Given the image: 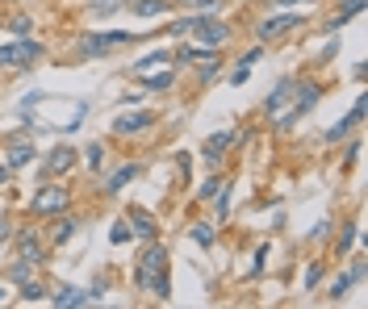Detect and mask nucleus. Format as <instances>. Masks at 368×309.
I'll use <instances>...</instances> for the list:
<instances>
[{
  "mask_svg": "<svg viewBox=\"0 0 368 309\" xmlns=\"http://www.w3.org/2000/svg\"><path fill=\"white\" fill-rule=\"evenodd\" d=\"M168 251L159 247V243H146V251L138 255V267H134V284L142 293H155L159 301H168L172 297V280H168Z\"/></svg>",
  "mask_w": 368,
  "mask_h": 309,
  "instance_id": "nucleus-1",
  "label": "nucleus"
},
{
  "mask_svg": "<svg viewBox=\"0 0 368 309\" xmlns=\"http://www.w3.org/2000/svg\"><path fill=\"white\" fill-rule=\"evenodd\" d=\"M42 59V42H30L21 38L17 46H0V67H13V71H25Z\"/></svg>",
  "mask_w": 368,
  "mask_h": 309,
  "instance_id": "nucleus-2",
  "label": "nucleus"
},
{
  "mask_svg": "<svg viewBox=\"0 0 368 309\" xmlns=\"http://www.w3.org/2000/svg\"><path fill=\"white\" fill-rule=\"evenodd\" d=\"M67 205H71V192H67L63 184H46V188L34 192V201H30V209H34L38 218H46V214H63Z\"/></svg>",
  "mask_w": 368,
  "mask_h": 309,
  "instance_id": "nucleus-3",
  "label": "nucleus"
},
{
  "mask_svg": "<svg viewBox=\"0 0 368 309\" xmlns=\"http://www.w3.org/2000/svg\"><path fill=\"white\" fill-rule=\"evenodd\" d=\"M188 34H192L201 46L230 42V25H226V21H218V17H192V21H188Z\"/></svg>",
  "mask_w": 368,
  "mask_h": 309,
  "instance_id": "nucleus-4",
  "label": "nucleus"
},
{
  "mask_svg": "<svg viewBox=\"0 0 368 309\" xmlns=\"http://www.w3.org/2000/svg\"><path fill=\"white\" fill-rule=\"evenodd\" d=\"M13 238H17V260H30V264H46V243L38 238V230L34 226H21V230H13Z\"/></svg>",
  "mask_w": 368,
  "mask_h": 309,
  "instance_id": "nucleus-5",
  "label": "nucleus"
},
{
  "mask_svg": "<svg viewBox=\"0 0 368 309\" xmlns=\"http://www.w3.org/2000/svg\"><path fill=\"white\" fill-rule=\"evenodd\" d=\"M146 126H155V113H151V109H138V113H122V117L113 122V134L134 138V134H142Z\"/></svg>",
  "mask_w": 368,
  "mask_h": 309,
  "instance_id": "nucleus-6",
  "label": "nucleus"
},
{
  "mask_svg": "<svg viewBox=\"0 0 368 309\" xmlns=\"http://www.w3.org/2000/svg\"><path fill=\"white\" fill-rule=\"evenodd\" d=\"M293 25H301V21H297L293 13H280V17H268V21L255 30V38H260V42H276V38H284Z\"/></svg>",
  "mask_w": 368,
  "mask_h": 309,
  "instance_id": "nucleus-7",
  "label": "nucleus"
},
{
  "mask_svg": "<svg viewBox=\"0 0 368 309\" xmlns=\"http://www.w3.org/2000/svg\"><path fill=\"white\" fill-rule=\"evenodd\" d=\"M76 146H54L50 155H46V176H67L71 168H76Z\"/></svg>",
  "mask_w": 368,
  "mask_h": 309,
  "instance_id": "nucleus-8",
  "label": "nucleus"
},
{
  "mask_svg": "<svg viewBox=\"0 0 368 309\" xmlns=\"http://www.w3.org/2000/svg\"><path fill=\"white\" fill-rule=\"evenodd\" d=\"M138 76V88H146V92H163V88H172L176 84V67H168V71H134Z\"/></svg>",
  "mask_w": 368,
  "mask_h": 309,
  "instance_id": "nucleus-9",
  "label": "nucleus"
},
{
  "mask_svg": "<svg viewBox=\"0 0 368 309\" xmlns=\"http://www.w3.org/2000/svg\"><path fill=\"white\" fill-rule=\"evenodd\" d=\"M234 138L238 134H214V138H205V146H201V155H205V163H222V155H226L230 146H234Z\"/></svg>",
  "mask_w": 368,
  "mask_h": 309,
  "instance_id": "nucleus-10",
  "label": "nucleus"
},
{
  "mask_svg": "<svg viewBox=\"0 0 368 309\" xmlns=\"http://www.w3.org/2000/svg\"><path fill=\"white\" fill-rule=\"evenodd\" d=\"M130 234H138L142 243H155V234H159V226H155V218L146 214V209H130Z\"/></svg>",
  "mask_w": 368,
  "mask_h": 309,
  "instance_id": "nucleus-11",
  "label": "nucleus"
},
{
  "mask_svg": "<svg viewBox=\"0 0 368 309\" xmlns=\"http://www.w3.org/2000/svg\"><path fill=\"white\" fill-rule=\"evenodd\" d=\"M318 96H322L318 84H297V92H293V117H306L318 105Z\"/></svg>",
  "mask_w": 368,
  "mask_h": 309,
  "instance_id": "nucleus-12",
  "label": "nucleus"
},
{
  "mask_svg": "<svg viewBox=\"0 0 368 309\" xmlns=\"http://www.w3.org/2000/svg\"><path fill=\"white\" fill-rule=\"evenodd\" d=\"M50 297V305L67 309V305H88V293L84 288H76V284H63V288H54V293H46Z\"/></svg>",
  "mask_w": 368,
  "mask_h": 309,
  "instance_id": "nucleus-13",
  "label": "nucleus"
},
{
  "mask_svg": "<svg viewBox=\"0 0 368 309\" xmlns=\"http://www.w3.org/2000/svg\"><path fill=\"white\" fill-rule=\"evenodd\" d=\"M360 13H364V0H343V4H339V13H335V17H330V25H326V34L343 30V25H347L352 17H360Z\"/></svg>",
  "mask_w": 368,
  "mask_h": 309,
  "instance_id": "nucleus-14",
  "label": "nucleus"
},
{
  "mask_svg": "<svg viewBox=\"0 0 368 309\" xmlns=\"http://www.w3.org/2000/svg\"><path fill=\"white\" fill-rule=\"evenodd\" d=\"M134 176H138V163H126V168H117L113 176L105 180V197H117V192H122V188H126V184H130Z\"/></svg>",
  "mask_w": 368,
  "mask_h": 309,
  "instance_id": "nucleus-15",
  "label": "nucleus"
},
{
  "mask_svg": "<svg viewBox=\"0 0 368 309\" xmlns=\"http://www.w3.org/2000/svg\"><path fill=\"white\" fill-rule=\"evenodd\" d=\"M172 4L168 0H130V13L134 17H159V13H168Z\"/></svg>",
  "mask_w": 368,
  "mask_h": 309,
  "instance_id": "nucleus-16",
  "label": "nucleus"
},
{
  "mask_svg": "<svg viewBox=\"0 0 368 309\" xmlns=\"http://www.w3.org/2000/svg\"><path fill=\"white\" fill-rule=\"evenodd\" d=\"M76 230H80V221H76V218H59V221H54V230H50V243H54V247H63Z\"/></svg>",
  "mask_w": 368,
  "mask_h": 309,
  "instance_id": "nucleus-17",
  "label": "nucleus"
},
{
  "mask_svg": "<svg viewBox=\"0 0 368 309\" xmlns=\"http://www.w3.org/2000/svg\"><path fill=\"white\" fill-rule=\"evenodd\" d=\"M188 238H192L197 247H214V226H209V221H197V226L188 230Z\"/></svg>",
  "mask_w": 368,
  "mask_h": 309,
  "instance_id": "nucleus-18",
  "label": "nucleus"
},
{
  "mask_svg": "<svg viewBox=\"0 0 368 309\" xmlns=\"http://www.w3.org/2000/svg\"><path fill=\"white\" fill-rule=\"evenodd\" d=\"M34 272H38V264H30V260H17V264L8 267V280H13V284H25Z\"/></svg>",
  "mask_w": 368,
  "mask_h": 309,
  "instance_id": "nucleus-19",
  "label": "nucleus"
},
{
  "mask_svg": "<svg viewBox=\"0 0 368 309\" xmlns=\"http://www.w3.org/2000/svg\"><path fill=\"white\" fill-rule=\"evenodd\" d=\"M21 301H46V284L42 280H25L21 284Z\"/></svg>",
  "mask_w": 368,
  "mask_h": 309,
  "instance_id": "nucleus-20",
  "label": "nucleus"
},
{
  "mask_svg": "<svg viewBox=\"0 0 368 309\" xmlns=\"http://www.w3.org/2000/svg\"><path fill=\"white\" fill-rule=\"evenodd\" d=\"M347 288H352V276H335V280L326 284V297L339 301V297H347Z\"/></svg>",
  "mask_w": 368,
  "mask_h": 309,
  "instance_id": "nucleus-21",
  "label": "nucleus"
},
{
  "mask_svg": "<svg viewBox=\"0 0 368 309\" xmlns=\"http://www.w3.org/2000/svg\"><path fill=\"white\" fill-rule=\"evenodd\" d=\"M8 30H13L17 38H30V30H34V17H25V13H17V17L8 21Z\"/></svg>",
  "mask_w": 368,
  "mask_h": 309,
  "instance_id": "nucleus-22",
  "label": "nucleus"
},
{
  "mask_svg": "<svg viewBox=\"0 0 368 309\" xmlns=\"http://www.w3.org/2000/svg\"><path fill=\"white\" fill-rule=\"evenodd\" d=\"M100 155H105V146H100V142H92L88 151H84V163H88L92 172H100V168H105V159H100Z\"/></svg>",
  "mask_w": 368,
  "mask_h": 309,
  "instance_id": "nucleus-23",
  "label": "nucleus"
},
{
  "mask_svg": "<svg viewBox=\"0 0 368 309\" xmlns=\"http://www.w3.org/2000/svg\"><path fill=\"white\" fill-rule=\"evenodd\" d=\"M356 234H360V226H356V221H352V226H343V234H339V243H335V251L343 255V251H347V247L356 243Z\"/></svg>",
  "mask_w": 368,
  "mask_h": 309,
  "instance_id": "nucleus-24",
  "label": "nucleus"
},
{
  "mask_svg": "<svg viewBox=\"0 0 368 309\" xmlns=\"http://www.w3.org/2000/svg\"><path fill=\"white\" fill-rule=\"evenodd\" d=\"M218 192H222V180H218V176H209L205 184H201V192H197V197H201V201H214Z\"/></svg>",
  "mask_w": 368,
  "mask_h": 309,
  "instance_id": "nucleus-25",
  "label": "nucleus"
},
{
  "mask_svg": "<svg viewBox=\"0 0 368 309\" xmlns=\"http://www.w3.org/2000/svg\"><path fill=\"white\" fill-rule=\"evenodd\" d=\"M352 126H356V122H352V117H343L335 130H326V142H339V138H347V130H352Z\"/></svg>",
  "mask_w": 368,
  "mask_h": 309,
  "instance_id": "nucleus-26",
  "label": "nucleus"
},
{
  "mask_svg": "<svg viewBox=\"0 0 368 309\" xmlns=\"http://www.w3.org/2000/svg\"><path fill=\"white\" fill-rule=\"evenodd\" d=\"M130 238H134V234H130V221H117V226H113V243H130Z\"/></svg>",
  "mask_w": 368,
  "mask_h": 309,
  "instance_id": "nucleus-27",
  "label": "nucleus"
},
{
  "mask_svg": "<svg viewBox=\"0 0 368 309\" xmlns=\"http://www.w3.org/2000/svg\"><path fill=\"white\" fill-rule=\"evenodd\" d=\"M318 280H322V264H314L310 272H306V293H310V288H318Z\"/></svg>",
  "mask_w": 368,
  "mask_h": 309,
  "instance_id": "nucleus-28",
  "label": "nucleus"
},
{
  "mask_svg": "<svg viewBox=\"0 0 368 309\" xmlns=\"http://www.w3.org/2000/svg\"><path fill=\"white\" fill-rule=\"evenodd\" d=\"M247 76H251V67H243V63H238V67H234V71H230V84H234V88H238V84H247Z\"/></svg>",
  "mask_w": 368,
  "mask_h": 309,
  "instance_id": "nucleus-29",
  "label": "nucleus"
},
{
  "mask_svg": "<svg viewBox=\"0 0 368 309\" xmlns=\"http://www.w3.org/2000/svg\"><path fill=\"white\" fill-rule=\"evenodd\" d=\"M105 293H109V280H96V284L88 288V301H100Z\"/></svg>",
  "mask_w": 368,
  "mask_h": 309,
  "instance_id": "nucleus-30",
  "label": "nucleus"
},
{
  "mask_svg": "<svg viewBox=\"0 0 368 309\" xmlns=\"http://www.w3.org/2000/svg\"><path fill=\"white\" fill-rule=\"evenodd\" d=\"M184 4H188V8H205V13H214L222 0H184Z\"/></svg>",
  "mask_w": 368,
  "mask_h": 309,
  "instance_id": "nucleus-31",
  "label": "nucleus"
},
{
  "mask_svg": "<svg viewBox=\"0 0 368 309\" xmlns=\"http://www.w3.org/2000/svg\"><path fill=\"white\" fill-rule=\"evenodd\" d=\"M13 238V221H0V243H8Z\"/></svg>",
  "mask_w": 368,
  "mask_h": 309,
  "instance_id": "nucleus-32",
  "label": "nucleus"
},
{
  "mask_svg": "<svg viewBox=\"0 0 368 309\" xmlns=\"http://www.w3.org/2000/svg\"><path fill=\"white\" fill-rule=\"evenodd\" d=\"M8 172H13V168H8V163H4V168H0V184H4V180H8Z\"/></svg>",
  "mask_w": 368,
  "mask_h": 309,
  "instance_id": "nucleus-33",
  "label": "nucleus"
},
{
  "mask_svg": "<svg viewBox=\"0 0 368 309\" xmlns=\"http://www.w3.org/2000/svg\"><path fill=\"white\" fill-rule=\"evenodd\" d=\"M0 305H4V288H0Z\"/></svg>",
  "mask_w": 368,
  "mask_h": 309,
  "instance_id": "nucleus-34",
  "label": "nucleus"
}]
</instances>
